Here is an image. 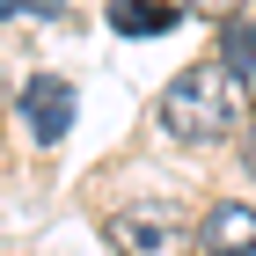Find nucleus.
Segmentation results:
<instances>
[{
  "label": "nucleus",
  "mask_w": 256,
  "mask_h": 256,
  "mask_svg": "<svg viewBox=\"0 0 256 256\" xmlns=\"http://www.w3.org/2000/svg\"><path fill=\"white\" fill-rule=\"evenodd\" d=\"M242 118H249V96H242V80L227 74L220 59L183 66V74L168 80V96H161V124H168L176 139H190V146H212V139H227ZM249 124H256V118H249Z\"/></svg>",
  "instance_id": "obj_1"
},
{
  "label": "nucleus",
  "mask_w": 256,
  "mask_h": 256,
  "mask_svg": "<svg viewBox=\"0 0 256 256\" xmlns=\"http://www.w3.org/2000/svg\"><path fill=\"white\" fill-rule=\"evenodd\" d=\"M110 249L118 256H190V220L176 205H132V212H110Z\"/></svg>",
  "instance_id": "obj_2"
},
{
  "label": "nucleus",
  "mask_w": 256,
  "mask_h": 256,
  "mask_svg": "<svg viewBox=\"0 0 256 256\" xmlns=\"http://www.w3.org/2000/svg\"><path fill=\"white\" fill-rule=\"evenodd\" d=\"M22 124L37 132V146H59L66 124H74V80H59V74L22 80Z\"/></svg>",
  "instance_id": "obj_3"
},
{
  "label": "nucleus",
  "mask_w": 256,
  "mask_h": 256,
  "mask_svg": "<svg viewBox=\"0 0 256 256\" xmlns=\"http://www.w3.org/2000/svg\"><path fill=\"white\" fill-rule=\"evenodd\" d=\"M198 249H205V256H256V205H242V198L205 205V220H198Z\"/></svg>",
  "instance_id": "obj_4"
},
{
  "label": "nucleus",
  "mask_w": 256,
  "mask_h": 256,
  "mask_svg": "<svg viewBox=\"0 0 256 256\" xmlns=\"http://www.w3.org/2000/svg\"><path fill=\"white\" fill-rule=\"evenodd\" d=\"M176 22H183V8H168V0H118L110 8V30L118 37H161Z\"/></svg>",
  "instance_id": "obj_5"
},
{
  "label": "nucleus",
  "mask_w": 256,
  "mask_h": 256,
  "mask_svg": "<svg viewBox=\"0 0 256 256\" xmlns=\"http://www.w3.org/2000/svg\"><path fill=\"white\" fill-rule=\"evenodd\" d=\"M220 66L234 80H256V22L249 15H227L220 22Z\"/></svg>",
  "instance_id": "obj_6"
},
{
  "label": "nucleus",
  "mask_w": 256,
  "mask_h": 256,
  "mask_svg": "<svg viewBox=\"0 0 256 256\" xmlns=\"http://www.w3.org/2000/svg\"><path fill=\"white\" fill-rule=\"evenodd\" d=\"M15 15H59V0H0V22H15Z\"/></svg>",
  "instance_id": "obj_7"
},
{
  "label": "nucleus",
  "mask_w": 256,
  "mask_h": 256,
  "mask_svg": "<svg viewBox=\"0 0 256 256\" xmlns=\"http://www.w3.org/2000/svg\"><path fill=\"white\" fill-rule=\"evenodd\" d=\"M242 168H249V183H256V124H249V146H242Z\"/></svg>",
  "instance_id": "obj_8"
}]
</instances>
